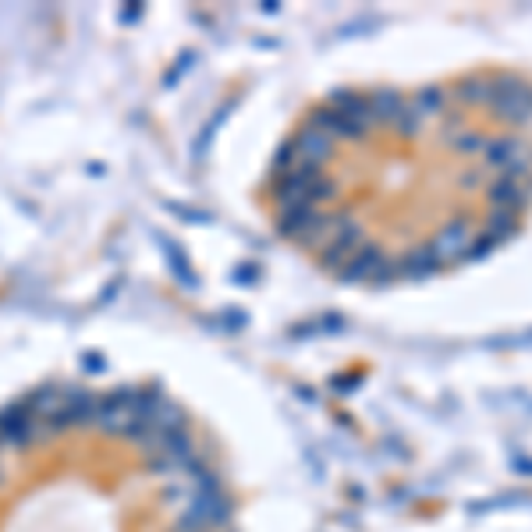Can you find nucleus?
Instances as JSON below:
<instances>
[{"mask_svg":"<svg viewBox=\"0 0 532 532\" xmlns=\"http://www.w3.org/2000/svg\"><path fill=\"white\" fill-rule=\"evenodd\" d=\"M36 440V423H33V408L29 401H15L0 412V444H11V447H29Z\"/></svg>","mask_w":532,"mask_h":532,"instance_id":"f03ea898","label":"nucleus"},{"mask_svg":"<svg viewBox=\"0 0 532 532\" xmlns=\"http://www.w3.org/2000/svg\"><path fill=\"white\" fill-rule=\"evenodd\" d=\"M532 100L522 89H433L412 170H401L380 97L316 114L281 153V224L327 263L408 270V189L440 260L507 224L532 167Z\"/></svg>","mask_w":532,"mask_h":532,"instance_id":"f257e3e1","label":"nucleus"}]
</instances>
